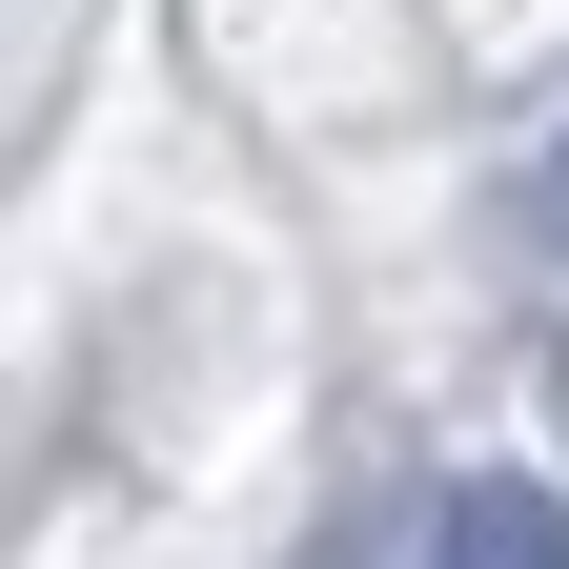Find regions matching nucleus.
<instances>
[{
    "label": "nucleus",
    "instance_id": "obj_2",
    "mask_svg": "<svg viewBox=\"0 0 569 569\" xmlns=\"http://www.w3.org/2000/svg\"><path fill=\"white\" fill-rule=\"evenodd\" d=\"M549 244H569V142H549Z\"/></svg>",
    "mask_w": 569,
    "mask_h": 569
},
{
    "label": "nucleus",
    "instance_id": "obj_1",
    "mask_svg": "<svg viewBox=\"0 0 569 569\" xmlns=\"http://www.w3.org/2000/svg\"><path fill=\"white\" fill-rule=\"evenodd\" d=\"M427 569H569V488H529V468L448 488V529H427Z\"/></svg>",
    "mask_w": 569,
    "mask_h": 569
}]
</instances>
